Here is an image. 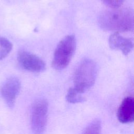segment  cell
<instances>
[{"mask_svg": "<svg viewBox=\"0 0 134 134\" xmlns=\"http://www.w3.org/2000/svg\"><path fill=\"white\" fill-rule=\"evenodd\" d=\"M48 111V104L44 99H38L34 103L31 115V128L34 134H42L45 130Z\"/></svg>", "mask_w": 134, "mask_h": 134, "instance_id": "obj_4", "label": "cell"}, {"mask_svg": "<svg viewBox=\"0 0 134 134\" xmlns=\"http://www.w3.org/2000/svg\"><path fill=\"white\" fill-rule=\"evenodd\" d=\"M101 122L98 119L92 121L84 130L82 134H100Z\"/></svg>", "mask_w": 134, "mask_h": 134, "instance_id": "obj_11", "label": "cell"}, {"mask_svg": "<svg viewBox=\"0 0 134 134\" xmlns=\"http://www.w3.org/2000/svg\"><path fill=\"white\" fill-rule=\"evenodd\" d=\"M97 73L95 62L88 59L82 61L77 66L74 75V88L83 93L94 84Z\"/></svg>", "mask_w": 134, "mask_h": 134, "instance_id": "obj_2", "label": "cell"}, {"mask_svg": "<svg viewBox=\"0 0 134 134\" xmlns=\"http://www.w3.org/2000/svg\"><path fill=\"white\" fill-rule=\"evenodd\" d=\"M13 48L12 42L6 38L0 37V61L6 58Z\"/></svg>", "mask_w": 134, "mask_h": 134, "instance_id": "obj_9", "label": "cell"}, {"mask_svg": "<svg viewBox=\"0 0 134 134\" xmlns=\"http://www.w3.org/2000/svg\"><path fill=\"white\" fill-rule=\"evenodd\" d=\"M106 5L111 8H117L120 7L124 2V0H100Z\"/></svg>", "mask_w": 134, "mask_h": 134, "instance_id": "obj_12", "label": "cell"}, {"mask_svg": "<svg viewBox=\"0 0 134 134\" xmlns=\"http://www.w3.org/2000/svg\"><path fill=\"white\" fill-rule=\"evenodd\" d=\"M100 27L115 32L132 31L134 28L133 12L128 8L109 10L102 13L98 19Z\"/></svg>", "mask_w": 134, "mask_h": 134, "instance_id": "obj_1", "label": "cell"}, {"mask_svg": "<svg viewBox=\"0 0 134 134\" xmlns=\"http://www.w3.org/2000/svg\"><path fill=\"white\" fill-rule=\"evenodd\" d=\"M109 45L111 49L120 50L125 55H128L133 47L132 40L130 38H125L118 32H114L109 38Z\"/></svg>", "mask_w": 134, "mask_h": 134, "instance_id": "obj_7", "label": "cell"}, {"mask_svg": "<svg viewBox=\"0 0 134 134\" xmlns=\"http://www.w3.org/2000/svg\"><path fill=\"white\" fill-rule=\"evenodd\" d=\"M76 49V39L74 35H68L58 44L54 52L52 67L58 70L65 69L70 63Z\"/></svg>", "mask_w": 134, "mask_h": 134, "instance_id": "obj_3", "label": "cell"}, {"mask_svg": "<svg viewBox=\"0 0 134 134\" xmlns=\"http://www.w3.org/2000/svg\"><path fill=\"white\" fill-rule=\"evenodd\" d=\"M66 98L68 102L74 104L83 102L85 100V98L82 95V93L77 91L74 87L69 90Z\"/></svg>", "mask_w": 134, "mask_h": 134, "instance_id": "obj_10", "label": "cell"}, {"mask_svg": "<svg viewBox=\"0 0 134 134\" xmlns=\"http://www.w3.org/2000/svg\"><path fill=\"white\" fill-rule=\"evenodd\" d=\"M20 87V82L16 77H10L3 84L1 88V93L5 103L10 108L14 106Z\"/></svg>", "mask_w": 134, "mask_h": 134, "instance_id": "obj_6", "label": "cell"}, {"mask_svg": "<svg viewBox=\"0 0 134 134\" xmlns=\"http://www.w3.org/2000/svg\"><path fill=\"white\" fill-rule=\"evenodd\" d=\"M119 121L122 123L132 122L134 119V99L127 97L122 102L117 112Z\"/></svg>", "mask_w": 134, "mask_h": 134, "instance_id": "obj_8", "label": "cell"}, {"mask_svg": "<svg viewBox=\"0 0 134 134\" xmlns=\"http://www.w3.org/2000/svg\"><path fill=\"white\" fill-rule=\"evenodd\" d=\"M17 60L22 68L29 71L37 73L46 69V64L43 61L31 52L20 51L18 53Z\"/></svg>", "mask_w": 134, "mask_h": 134, "instance_id": "obj_5", "label": "cell"}]
</instances>
